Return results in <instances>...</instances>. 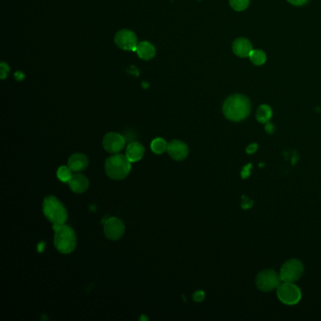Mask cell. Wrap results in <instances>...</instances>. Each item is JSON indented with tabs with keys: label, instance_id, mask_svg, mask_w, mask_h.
Masks as SVG:
<instances>
[{
	"label": "cell",
	"instance_id": "cell-1",
	"mask_svg": "<svg viewBox=\"0 0 321 321\" xmlns=\"http://www.w3.org/2000/svg\"><path fill=\"white\" fill-rule=\"evenodd\" d=\"M250 107L248 97L242 95H233L224 101L222 111L227 119L232 122H240L249 116Z\"/></svg>",
	"mask_w": 321,
	"mask_h": 321
},
{
	"label": "cell",
	"instance_id": "cell-2",
	"mask_svg": "<svg viewBox=\"0 0 321 321\" xmlns=\"http://www.w3.org/2000/svg\"><path fill=\"white\" fill-rule=\"evenodd\" d=\"M54 246L62 255H70L76 250L78 238L75 230L67 224L53 225Z\"/></svg>",
	"mask_w": 321,
	"mask_h": 321
},
{
	"label": "cell",
	"instance_id": "cell-3",
	"mask_svg": "<svg viewBox=\"0 0 321 321\" xmlns=\"http://www.w3.org/2000/svg\"><path fill=\"white\" fill-rule=\"evenodd\" d=\"M126 155L114 154L108 156L105 161V173L108 178L115 181L124 180L128 176L132 169V164Z\"/></svg>",
	"mask_w": 321,
	"mask_h": 321
},
{
	"label": "cell",
	"instance_id": "cell-4",
	"mask_svg": "<svg viewBox=\"0 0 321 321\" xmlns=\"http://www.w3.org/2000/svg\"><path fill=\"white\" fill-rule=\"evenodd\" d=\"M42 213L53 225L64 224L68 220V211L57 197L49 195L43 199Z\"/></svg>",
	"mask_w": 321,
	"mask_h": 321
},
{
	"label": "cell",
	"instance_id": "cell-5",
	"mask_svg": "<svg viewBox=\"0 0 321 321\" xmlns=\"http://www.w3.org/2000/svg\"><path fill=\"white\" fill-rule=\"evenodd\" d=\"M277 296L283 304L294 305L302 299V292L294 283L284 282L277 287Z\"/></svg>",
	"mask_w": 321,
	"mask_h": 321
},
{
	"label": "cell",
	"instance_id": "cell-6",
	"mask_svg": "<svg viewBox=\"0 0 321 321\" xmlns=\"http://www.w3.org/2000/svg\"><path fill=\"white\" fill-rule=\"evenodd\" d=\"M281 276L273 269H264L256 277L257 288L263 292H270L281 284Z\"/></svg>",
	"mask_w": 321,
	"mask_h": 321
},
{
	"label": "cell",
	"instance_id": "cell-7",
	"mask_svg": "<svg viewBox=\"0 0 321 321\" xmlns=\"http://www.w3.org/2000/svg\"><path fill=\"white\" fill-rule=\"evenodd\" d=\"M304 265L297 259H290L286 261L281 268L280 276L284 282L294 283L304 274Z\"/></svg>",
	"mask_w": 321,
	"mask_h": 321
},
{
	"label": "cell",
	"instance_id": "cell-8",
	"mask_svg": "<svg viewBox=\"0 0 321 321\" xmlns=\"http://www.w3.org/2000/svg\"><path fill=\"white\" fill-rule=\"evenodd\" d=\"M114 42L118 48L125 51H136L139 43L137 35L129 30H119L115 34Z\"/></svg>",
	"mask_w": 321,
	"mask_h": 321
},
{
	"label": "cell",
	"instance_id": "cell-9",
	"mask_svg": "<svg viewBox=\"0 0 321 321\" xmlns=\"http://www.w3.org/2000/svg\"><path fill=\"white\" fill-rule=\"evenodd\" d=\"M125 231V223L119 218L111 217L106 220L104 224V234L109 240H118L124 236Z\"/></svg>",
	"mask_w": 321,
	"mask_h": 321
},
{
	"label": "cell",
	"instance_id": "cell-10",
	"mask_svg": "<svg viewBox=\"0 0 321 321\" xmlns=\"http://www.w3.org/2000/svg\"><path fill=\"white\" fill-rule=\"evenodd\" d=\"M103 147L110 154H118L125 146V139L117 132H109L103 137Z\"/></svg>",
	"mask_w": 321,
	"mask_h": 321
},
{
	"label": "cell",
	"instance_id": "cell-11",
	"mask_svg": "<svg viewBox=\"0 0 321 321\" xmlns=\"http://www.w3.org/2000/svg\"><path fill=\"white\" fill-rule=\"evenodd\" d=\"M167 152L173 161H182L188 157L190 154V148L183 141L173 140L168 143Z\"/></svg>",
	"mask_w": 321,
	"mask_h": 321
},
{
	"label": "cell",
	"instance_id": "cell-12",
	"mask_svg": "<svg viewBox=\"0 0 321 321\" xmlns=\"http://www.w3.org/2000/svg\"><path fill=\"white\" fill-rule=\"evenodd\" d=\"M68 185L73 192L80 194V193H84L89 189V181L86 175H84L82 173H76L73 174Z\"/></svg>",
	"mask_w": 321,
	"mask_h": 321
},
{
	"label": "cell",
	"instance_id": "cell-13",
	"mask_svg": "<svg viewBox=\"0 0 321 321\" xmlns=\"http://www.w3.org/2000/svg\"><path fill=\"white\" fill-rule=\"evenodd\" d=\"M68 166L74 173H81L89 166V158L82 153H75L69 157Z\"/></svg>",
	"mask_w": 321,
	"mask_h": 321
},
{
	"label": "cell",
	"instance_id": "cell-14",
	"mask_svg": "<svg viewBox=\"0 0 321 321\" xmlns=\"http://www.w3.org/2000/svg\"><path fill=\"white\" fill-rule=\"evenodd\" d=\"M233 52L240 58H249L253 49L251 42L246 38H238L233 42Z\"/></svg>",
	"mask_w": 321,
	"mask_h": 321
},
{
	"label": "cell",
	"instance_id": "cell-15",
	"mask_svg": "<svg viewBox=\"0 0 321 321\" xmlns=\"http://www.w3.org/2000/svg\"><path fill=\"white\" fill-rule=\"evenodd\" d=\"M144 153H145V148L143 144L139 142H132L129 143L125 150V155L132 163L143 159Z\"/></svg>",
	"mask_w": 321,
	"mask_h": 321
},
{
	"label": "cell",
	"instance_id": "cell-16",
	"mask_svg": "<svg viewBox=\"0 0 321 321\" xmlns=\"http://www.w3.org/2000/svg\"><path fill=\"white\" fill-rule=\"evenodd\" d=\"M136 52L142 60H149L155 57V48L151 42H141L137 43Z\"/></svg>",
	"mask_w": 321,
	"mask_h": 321
},
{
	"label": "cell",
	"instance_id": "cell-17",
	"mask_svg": "<svg viewBox=\"0 0 321 321\" xmlns=\"http://www.w3.org/2000/svg\"><path fill=\"white\" fill-rule=\"evenodd\" d=\"M272 117V109L268 105H261L256 112V119L261 124H267Z\"/></svg>",
	"mask_w": 321,
	"mask_h": 321
},
{
	"label": "cell",
	"instance_id": "cell-18",
	"mask_svg": "<svg viewBox=\"0 0 321 321\" xmlns=\"http://www.w3.org/2000/svg\"><path fill=\"white\" fill-rule=\"evenodd\" d=\"M151 150L156 154V155H161L164 152H166L168 148V143L163 137H155L152 143L150 144Z\"/></svg>",
	"mask_w": 321,
	"mask_h": 321
},
{
	"label": "cell",
	"instance_id": "cell-19",
	"mask_svg": "<svg viewBox=\"0 0 321 321\" xmlns=\"http://www.w3.org/2000/svg\"><path fill=\"white\" fill-rule=\"evenodd\" d=\"M250 61L256 66H261L267 61V55L260 49H254L250 53Z\"/></svg>",
	"mask_w": 321,
	"mask_h": 321
},
{
	"label": "cell",
	"instance_id": "cell-20",
	"mask_svg": "<svg viewBox=\"0 0 321 321\" xmlns=\"http://www.w3.org/2000/svg\"><path fill=\"white\" fill-rule=\"evenodd\" d=\"M71 169L69 166H60L58 170H57V177L58 179L63 182V183H69V181L71 180L72 176H73V173H72Z\"/></svg>",
	"mask_w": 321,
	"mask_h": 321
},
{
	"label": "cell",
	"instance_id": "cell-21",
	"mask_svg": "<svg viewBox=\"0 0 321 321\" xmlns=\"http://www.w3.org/2000/svg\"><path fill=\"white\" fill-rule=\"evenodd\" d=\"M229 3L233 10L237 12H242L250 5V0H229Z\"/></svg>",
	"mask_w": 321,
	"mask_h": 321
},
{
	"label": "cell",
	"instance_id": "cell-22",
	"mask_svg": "<svg viewBox=\"0 0 321 321\" xmlns=\"http://www.w3.org/2000/svg\"><path fill=\"white\" fill-rule=\"evenodd\" d=\"M192 297H193V301H194V302L201 303V302H202V301L204 300L205 294H204V292L202 291V290H197V291L193 293Z\"/></svg>",
	"mask_w": 321,
	"mask_h": 321
},
{
	"label": "cell",
	"instance_id": "cell-23",
	"mask_svg": "<svg viewBox=\"0 0 321 321\" xmlns=\"http://www.w3.org/2000/svg\"><path fill=\"white\" fill-rule=\"evenodd\" d=\"M10 69H9V66L7 65L5 62H1V65H0V72H1V78H6L7 74L9 73Z\"/></svg>",
	"mask_w": 321,
	"mask_h": 321
},
{
	"label": "cell",
	"instance_id": "cell-24",
	"mask_svg": "<svg viewBox=\"0 0 321 321\" xmlns=\"http://www.w3.org/2000/svg\"><path fill=\"white\" fill-rule=\"evenodd\" d=\"M242 208L244 209H249L250 208L253 207V204H254V202L250 200V199H248L247 197L243 196L242 197Z\"/></svg>",
	"mask_w": 321,
	"mask_h": 321
},
{
	"label": "cell",
	"instance_id": "cell-25",
	"mask_svg": "<svg viewBox=\"0 0 321 321\" xmlns=\"http://www.w3.org/2000/svg\"><path fill=\"white\" fill-rule=\"evenodd\" d=\"M287 1L294 6H303L304 4H306L309 0H287Z\"/></svg>",
	"mask_w": 321,
	"mask_h": 321
},
{
	"label": "cell",
	"instance_id": "cell-26",
	"mask_svg": "<svg viewBox=\"0 0 321 321\" xmlns=\"http://www.w3.org/2000/svg\"><path fill=\"white\" fill-rule=\"evenodd\" d=\"M251 165L250 164H248L247 166H245L243 168V170H242V172H241V175H242V177L244 179L247 178L249 175L250 174V169Z\"/></svg>",
	"mask_w": 321,
	"mask_h": 321
},
{
	"label": "cell",
	"instance_id": "cell-27",
	"mask_svg": "<svg viewBox=\"0 0 321 321\" xmlns=\"http://www.w3.org/2000/svg\"><path fill=\"white\" fill-rule=\"evenodd\" d=\"M257 147H258L257 144L253 143V144H250V145L248 146V148L246 149V152H247L248 154H254L256 150H257Z\"/></svg>",
	"mask_w": 321,
	"mask_h": 321
},
{
	"label": "cell",
	"instance_id": "cell-28",
	"mask_svg": "<svg viewBox=\"0 0 321 321\" xmlns=\"http://www.w3.org/2000/svg\"><path fill=\"white\" fill-rule=\"evenodd\" d=\"M266 131L269 133V134H272L274 131H275V127H274V125L272 124H270V123H267V125H266Z\"/></svg>",
	"mask_w": 321,
	"mask_h": 321
},
{
	"label": "cell",
	"instance_id": "cell-29",
	"mask_svg": "<svg viewBox=\"0 0 321 321\" xmlns=\"http://www.w3.org/2000/svg\"><path fill=\"white\" fill-rule=\"evenodd\" d=\"M142 319H145V320H148V318H147V317H145L144 315H142V317L140 318V320H142Z\"/></svg>",
	"mask_w": 321,
	"mask_h": 321
}]
</instances>
